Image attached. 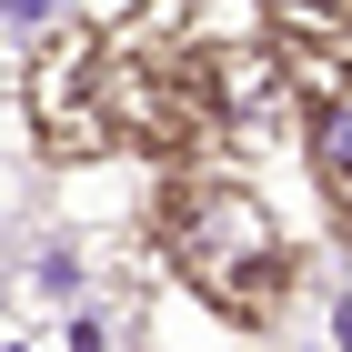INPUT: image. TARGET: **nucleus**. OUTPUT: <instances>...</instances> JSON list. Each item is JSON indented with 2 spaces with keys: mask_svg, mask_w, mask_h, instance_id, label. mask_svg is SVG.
<instances>
[{
  "mask_svg": "<svg viewBox=\"0 0 352 352\" xmlns=\"http://www.w3.org/2000/svg\"><path fill=\"white\" fill-rule=\"evenodd\" d=\"M151 252L232 332H272L282 302H292V272H302L282 212L221 162H171V182L151 191Z\"/></svg>",
  "mask_w": 352,
  "mask_h": 352,
  "instance_id": "1",
  "label": "nucleus"
},
{
  "mask_svg": "<svg viewBox=\"0 0 352 352\" xmlns=\"http://www.w3.org/2000/svg\"><path fill=\"white\" fill-rule=\"evenodd\" d=\"M101 111H111V141L151 151V162H191L212 141L191 0H131L121 21H101Z\"/></svg>",
  "mask_w": 352,
  "mask_h": 352,
  "instance_id": "2",
  "label": "nucleus"
},
{
  "mask_svg": "<svg viewBox=\"0 0 352 352\" xmlns=\"http://www.w3.org/2000/svg\"><path fill=\"white\" fill-rule=\"evenodd\" d=\"M21 71V111H30V141L51 151L60 171L71 162H111V111H101V21H71L60 41H41Z\"/></svg>",
  "mask_w": 352,
  "mask_h": 352,
  "instance_id": "3",
  "label": "nucleus"
},
{
  "mask_svg": "<svg viewBox=\"0 0 352 352\" xmlns=\"http://www.w3.org/2000/svg\"><path fill=\"white\" fill-rule=\"evenodd\" d=\"M292 131H302V171L322 191L332 232L352 242V51H292Z\"/></svg>",
  "mask_w": 352,
  "mask_h": 352,
  "instance_id": "4",
  "label": "nucleus"
},
{
  "mask_svg": "<svg viewBox=\"0 0 352 352\" xmlns=\"http://www.w3.org/2000/svg\"><path fill=\"white\" fill-rule=\"evenodd\" d=\"M201 81H212V141H262L282 111L302 101L292 91V51L282 41H242V51H221V41H201Z\"/></svg>",
  "mask_w": 352,
  "mask_h": 352,
  "instance_id": "5",
  "label": "nucleus"
},
{
  "mask_svg": "<svg viewBox=\"0 0 352 352\" xmlns=\"http://www.w3.org/2000/svg\"><path fill=\"white\" fill-rule=\"evenodd\" d=\"M282 51H352V0H252Z\"/></svg>",
  "mask_w": 352,
  "mask_h": 352,
  "instance_id": "6",
  "label": "nucleus"
},
{
  "mask_svg": "<svg viewBox=\"0 0 352 352\" xmlns=\"http://www.w3.org/2000/svg\"><path fill=\"white\" fill-rule=\"evenodd\" d=\"M51 352H131V302H71Z\"/></svg>",
  "mask_w": 352,
  "mask_h": 352,
  "instance_id": "7",
  "label": "nucleus"
},
{
  "mask_svg": "<svg viewBox=\"0 0 352 352\" xmlns=\"http://www.w3.org/2000/svg\"><path fill=\"white\" fill-rule=\"evenodd\" d=\"M30 292L51 302V312L91 302V252H81V242H41V252H30Z\"/></svg>",
  "mask_w": 352,
  "mask_h": 352,
  "instance_id": "8",
  "label": "nucleus"
},
{
  "mask_svg": "<svg viewBox=\"0 0 352 352\" xmlns=\"http://www.w3.org/2000/svg\"><path fill=\"white\" fill-rule=\"evenodd\" d=\"M0 21H10V60H30L41 41L71 30V0H0Z\"/></svg>",
  "mask_w": 352,
  "mask_h": 352,
  "instance_id": "9",
  "label": "nucleus"
},
{
  "mask_svg": "<svg viewBox=\"0 0 352 352\" xmlns=\"http://www.w3.org/2000/svg\"><path fill=\"white\" fill-rule=\"evenodd\" d=\"M332 352H352V282L332 292Z\"/></svg>",
  "mask_w": 352,
  "mask_h": 352,
  "instance_id": "10",
  "label": "nucleus"
}]
</instances>
